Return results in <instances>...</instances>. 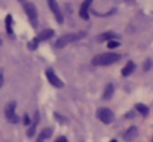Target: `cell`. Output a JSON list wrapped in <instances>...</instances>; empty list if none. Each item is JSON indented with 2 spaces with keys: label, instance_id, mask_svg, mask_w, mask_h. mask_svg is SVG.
<instances>
[{
  "label": "cell",
  "instance_id": "6da1fadb",
  "mask_svg": "<svg viewBox=\"0 0 153 142\" xmlns=\"http://www.w3.org/2000/svg\"><path fill=\"white\" fill-rule=\"evenodd\" d=\"M119 59H120V55H119V53L107 52V53H101V55L94 56V59H92V65H95V67H107V65L116 64Z\"/></svg>",
  "mask_w": 153,
  "mask_h": 142
},
{
  "label": "cell",
  "instance_id": "7a4b0ae2",
  "mask_svg": "<svg viewBox=\"0 0 153 142\" xmlns=\"http://www.w3.org/2000/svg\"><path fill=\"white\" fill-rule=\"evenodd\" d=\"M83 36H85L83 33H80V34L70 33V34L59 36V37L56 39V42H55V47H56V49H62V47H65L67 45H70V43H73V42H76V40H79V39H82Z\"/></svg>",
  "mask_w": 153,
  "mask_h": 142
},
{
  "label": "cell",
  "instance_id": "3957f363",
  "mask_svg": "<svg viewBox=\"0 0 153 142\" xmlns=\"http://www.w3.org/2000/svg\"><path fill=\"white\" fill-rule=\"evenodd\" d=\"M24 10H25V13H27V16H28V19H30L31 25L36 28V27L39 25V19H37V9H36V6H34L33 3H24Z\"/></svg>",
  "mask_w": 153,
  "mask_h": 142
},
{
  "label": "cell",
  "instance_id": "277c9868",
  "mask_svg": "<svg viewBox=\"0 0 153 142\" xmlns=\"http://www.w3.org/2000/svg\"><path fill=\"white\" fill-rule=\"evenodd\" d=\"M97 117H98V120L104 123V124H110L113 120H114V113L111 111V110H108V108H100L98 111H97Z\"/></svg>",
  "mask_w": 153,
  "mask_h": 142
},
{
  "label": "cell",
  "instance_id": "5b68a950",
  "mask_svg": "<svg viewBox=\"0 0 153 142\" xmlns=\"http://www.w3.org/2000/svg\"><path fill=\"white\" fill-rule=\"evenodd\" d=\"M15 107H16L15 102H9V104L6 105L4 114H6V118H7L9 123H18V121H19V117H18L16 113H15Z\"/></svg>",
  "mask_w": 153,
  "mask_h": 142
},
{
  "label": "cell",
  "instance_id": "8992f818",
  "mask_svg": "<svg viewBox=\"0 0 153 142\" xmlns=\"http://www.w3.org/2000/svg\"><path fill=\"white\" fill-rule=\"evenodd\" d=\"M48 4H49V7H51L52 13H53V16H55V19H56V22H58V24H62V22H64V18H62V13H61V9H59L56 0H48Z\"/></svg>",
  "mask_w": 153,
  "mask_h": 142
},
{
  "label": "cell",
  "instance_id": "52a82bcc",
  "mask_svg": "<svg viewBox=\"0 0 153 142\" xmlns=\"http://www.w3.org/2000/svg\"><path fill=\"white\" fill-rule=\"evenodd\" d=\"M92 4V0H83L82 4H80V9H79V15L82 19L88 21L89 19V7Z\"/></svg>",
  "mask_w": 153,
  "mask_h": 142
},
{
  "label": "cell",
  "instance_id": "ba28073f",
  "mask_svg": "<svg viewBox=\"0 0 153 142\" xmlns=\"http://www.w3.org/2000/svg\"><path fill=\"white\" fill-rule=\"evenodd\" d=\"M46 77H48V80H49V83H51L52 86H55V88H62L64 86V83L61 82V79L52 70H46Z\"/></svg>",
  "mask_w": 153,
  "mask_h": 142
},
{
  "label": "cell",
  "instance_id": "9c48e42d",
  "mask_svg": "<svg viewBox=\"0 0 153 142\" xmlns=\"http://www.w3.org/2000/svg\"><path fill=\"white\" fill-rule=\"evenodd\" d=\"M113 92H114V88H113V85H111V83H108V85L105 86L104 92H102V99H105V101L111 99V96H113Z\"/></svg>",
  "mask_w": 153,
  "mask_h": 142
},
{
  "label": "cell",
  "instance_id": "30bf717a",
  "mask_svg": "<svg viewBox=\"0 0 153 142\" xmlns=\"http://www.w3.org/2000/svg\"><path fill=\"white\" fill-rule=\"evenodd\" d=\"M134 70H135V64L132 62V61H129L125 67H123V70H122V76H129V74H132L134 73Z\"/></svg>",
  "mask_w": 153,
  "mask_h": 142
},
{
  "label": "cell",
  "instance_id": "8fae6325",
  "mask_svg": "<svg viewBox=\"0 0 153 142\" xmlns=\"http://www.w3.org/2000/svg\"><path fill=\"white\" fill-rule=\"evenodd\" d=\"M137 133H138L137 127H134V126H132V127H129V129H128V132L123 135V138H125L126 141H131V139H134V138L137 136Z\"/></svg>",
  "mask_w": 153,
  "mask_h": 142
},
{
  "label": "cell",
  "instance_id": "7c38bea8",
  "mask_svg": "<svg viewBox=\"0 0 153 142\" xmlns=\"http://www.w3.org/2000/svg\"><path fill=\"white\" fill-rule=\"evenodd\" d=\"M114 37H116V34H114V33L107 31V33H101V34L98 36V40H100V42H108V40H113Z\"/></svg>",
  "mask_w": 153,
  "mask_h": 142
},
{
  "label": "cell",
  "instance_id": "4fadbf2b",
  "mask_svg": "<svg viewBox=\"0 0 153 142\" xmlns=\"http://www.w3.org/2000/svg\"><path fill=\"white\" fill-rule=\"evenodd\" d=\"M52 36H53V30H45L39 34L37 39H39V42H43V40H49Z\"/></svg>",
  "mask_w": 153,
  "mask_h": 142
},
{
  "label": "cell",
  "instance_id": "5bb4252c",
  "mask_svg": "<svg viewBox=\"0 0 153 142\" xmlns=\"http://www.w3.org/2000/svg\"><path fill=\"white\" fill-rule=\"evenodd\" d=\"M52 136V129H45V130H42V133L39 135V138H37V141L36 142H43L45 139H48V138H51Z\"/></svg>",
  "mask_w": 153,
  "mask_h": 142
},
{
  "label": "cell",
  "instance_id": "9a60e30c",
  "mask_svg": "<svg viewBox=\"0 0 153 142\" xmlns=\"http://www.w3.org/2000/svg\"><path fill=\"white\" fill-rule=\"evenodd\" d=\"M6 31L9 33V36L13 37V30H12V16L7 15L6 16Z\"/></svg>",
  "mask_w": 153,
  "mask_h": 142
},
{
  "label": "cell",
  "instance_id": "2e32d148",
  "mask_svg": "<svg viewBox=\"0 0 153 142\" xmlns=\"http://www.w3.org/2000/svg\"><path fill=\"white\" fill-rule=\"evenodd\" d=\"M135 110L141 114V116H147L149 114V108L146 107V105H143V104H138V105H135Z\"/></svg>",
  "mask_w": 153,
  "mask_h": 142
},
{
  "label": "cell",
  "instance_id": "e0dca14e",
  "mask_svg": "<svg viewBox=\"0 0 153 142\" xmlns=\"http://www.w3.org/2000/svg\"><path fill=\"white\" fill-rule=\"evenodd\" d=\"M37 45H39V39L36 37L34 40H31V42L28 43V49H31V50H34V49H37Z\"/></svg>",
  "mask_w": 153,
  "mask_h": 142
},
{
  "label": "cell",
  "instance_id": "ac0fdd59",
  "mask_svg": "<svg viewBox=\"0 0 153 142\" xmlns=\"http://www.w3.org/2000/svg\"><path fill=\"white\" fill-rule=\"evenodd\" d=\"M36 133V124L33 123L31 126H30V129H28V132H27V136L28 138H33V135Z\"/></svg>",
  "mask_w": 153,
  "mask_h": 142
},
{
  "label": "cell",
  "instance_id": "d6986e66",
  "mask_svg": "<svg viewBox=\"0 0 153 142\" xmlns=\"http://www.w3.org/2000/svg\"><path fill=\"white\" fill-rule=\"evenodd\" d=\"M107 45H108L110 49H116V47H119V42H117V40H108Z\"/></svg>",
  "mask_w": 153,
  "mask_h": 142
},
{
  "label": "cell",
  "instance_id": "ffe728a7",
  "mask_svg": "<svg viewBox=\"0 0 153 142\" xmlns=\"http://www.w3.org/2000/svg\"><path fill=\"white\" fill-rule=\"evenodd\" d=\"M150 65H152V62H150V59H146V62H144V71H149V68H150Z\"/></svg>",
  "mask_w": 153,
  "mask_h": 142
},
{
  "label": "cell",
  "instance_id": "44dd1931",
  "mask_svg": "<svg viewBox=\"0 0 153 142\" xmlns=\"http://www.w3.org/2000/svg\"><path fill=\"white\" fill-rule=\"evenodd\" d=\"M24 123H25V124H30V117H28L27 114L24 116Z\"/></svg>",
  "mask_w": 153,
  "mask_h": 142
},
{
  "label": "cell",
  "instance_id": "7402d4cb",
  "mask_svg": "<svg viewBox=\"0 0 153 142\" xmlns=\"http://www.w3.org/2000/svg\"><path fill=\"white\" fill-rule=\"evenodd\" d=\"M55 142H67V139H65L64 136H59V138H56V141Z\"/></svg>",
  "mask_w": 153,
  "mask_h": 142
},
{
  "label": "cell",
  "instance_id": "603a6c76",
  "mask_svg": "<svg viewBox=\"0 0 153 142\" xmlns=\"http://www.w3.org/2000/svg\"><path fill=\"white\" fill-rule=\"evenodd\" d=\"M3 86V73L0 71V88Z\"/></svg>",
  "mask_w": 153,
  "mask_h": 142
},
{
  "label": "cell",
  "instance_id": "cb8c5ba5",
  "mask_svg": "<svg viewBox=\"0 0 153 142\" xmlns=\"http://www.w3.org/2000/svg\"><path fill=\"white\" fill-rule=\"evenodd\" d=\"M110 142H116V141H114V139H113V141H110Z\"/></svg>",
  "mask_w": 153,
  "mask_h": 142
},
{
  "label": "cell",
  "instance_id": "d4e9b609",
  "mask_svg": "<svg viewBox=\"0 0 153 142\" xmlns=\"http://www.w3.org/2000/svg\"><path fill=\"white\" fill-rule=\"evenodd\" d=\"M18 1H24V0H18Z\"/></svg>",
  "mask_w": 153,
  "mask_h": 142
},
{
  "label": "cell",
  "instance_id": "484cf974",
  "mask_svg": "<svg viewBox=\"0 0 153 142\" xmlns=\"http://www.w3.org/2000/svg\"><path fill=\"white\" fill-rule=\"evenodd\" d=\"M0 45H1V39H0Z\"/></svg>",
  "mask_w": 153,
  "mask_h": 142
}]
</instances>
